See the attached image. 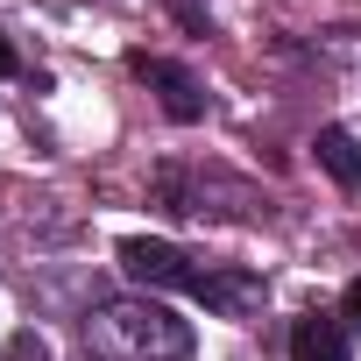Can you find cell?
I'll return each instance as SVG.
<instances>
[{
  "label": "cell",
  "instance_id": "cell-1",
  "mask_svg": "<svg viewBox=\"0 0 361 361\" xmlns=\"http://www.w3.org/2000/svg\"><path fill=\"white\" fill-rule=\"evenodd\" d=\"M85 354L92 361H185L192 326L156 298H106L85 312Z\"/></svg>",
  "mask_w": 361,
  "mask_h": 361
},
{
  "label": "cell",
  "instance_id": "cell-2",
  "mask_svg": "<svg viewBox=\"0 0 361 361\" xmlns=\"http://www.w3.org/2000/svg\"><path fill=\"white\" fill-rule=\"evenodd\" d=\"M121 269L135 276V283H149V290H199V262L185 255V248H170V241H121Z\"/></svg>",
  "mask_w": 361,
  "mask_h": 361
},
{
  "label": "cell",
  "instance_id": "cell-3",
  "mask_svg": "<svg viewBox=\"0 0 361 361\" xmlns=\"http://www.w3.org/2000/svg\"><path fill=\"white\" fill-rule=\"evenodd\" d=\"M128 71H135V78H142L156 99H163V114H170V121H199V114H206V92H199V78H192L185 64L135 50V57H128Z\"/></svg>",
  "mask_w": 361,
  "mask_h": 361
},
{
  "label": "cell",
  "instance_id": "cell-4",
  "mask_svg": "<svg viewBox=\"0 0 361 361\" xmlns=\"http://www.w3.org/2000/svg\"><path fill=\"white\" fill-rule=\"evenodd\" d=\"M192 298H199L206 312H220V319H248V312L262 305V276H248V269H206Z\"/></svg>",
  "mask_w": 361,
  "mask_h": 361
},
{
  "label": "cell",
  "instance_id": "cell-5",
  "mask_svg": "<svg viewBox=\"0 0 361 361\" xmlns=\"http://www.w3.org/2000/svg\"><path fill=\"white\" fill-rule=\"evenodd\" d=\"M290 361H347V326L340 319H298L290 326Z\"/></svg>",
  "mask_w": 361,
  "mask_h": 361
},
{
  "label": "cell",
  "instance_id": "cell-6",
  "mask_svg": "<svg viewBox=\"0 0 361 361\" xmlns=\"http://www.w3.org/2000/svg\"><path fill=\"white\" fill-rule=\"evenodd\" d=\"M319 163L333 185H361V142L347 128H319Z\"/></svg>",
  "mask_w": 361,
  "mask_h": 361
},
{
  "label": "cell",
  "instance_id": "cell-7",
  "mask_svg": "<svg viewBox=\"0 0 361 361\" xmlns=\"http://www.w3.org/2000/svg\"><path fill=\"white\" fill-rule=\"evenodd\" d=\"M8 361H50V340L43 333H15L8 340Z\"/></svg>",
  "mask_w": 361,
  "mask_h": 361
},
{
  "label": "cell",
  "instance_id": "cell-8",
  "mask_svg": "<svg viewBox=\"0 0 361 361\" xmlns=\"http://www.w3.org/2000/svg\"><path fill=\"white\" fill-rule=\"evenodd\" d=\"M163 8L185 22V29H206V0H163Z\"/></svg>",
  "mask_w": 361,
  "mask_h": 361
},
{
  "label": "cell",
  "instance_id": "cell-9",
  "mask_svg": "<svg viewBox=\"0 0 361 361\" xmlns=\"http://www.w3.org/2000/svg\"><path fill=\"white\" fill-rule=\"evenodd\" d=\"M347 319H361V276L347 283Z\"/></svg>",
  "mask_w": 361,
  "mask_h": 361
},
{
  "label": "cell",
  "instance_id": "cell-10",
  "mask_svg": "<svg viewBox=\"0 0 361 361\" xmlns=\"http://www.w3.org/2000/svg\"><path fill=\"white\" fill-rule=\"evenodd\" d=\"M15 71V50H8V36H0V78H8Z\"/></svg>",
  "mask_w": 361,
  "mask_h": 361
}]
</instances>
